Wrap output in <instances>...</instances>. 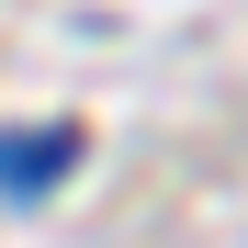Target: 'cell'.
Returning a JSON list of instances; mask_svg holds the SVG:
<instances>
[{
  "label": "cell",
  "instance_id": "6da1fadb",
  "mask_svg": "<svg viewBox=\"0 0 248 248\" xmlns=\"http://www.w3.org/2000/svg\"><path fill=\"white\" fill-rule=\"evenodd\" d=\"M57 170H68V136H57V124H46V136H12V192H23V203L46 192Z\"/></svg>",
  "mask_w": 248,
  "mask_h": 248
}]
</instances>
